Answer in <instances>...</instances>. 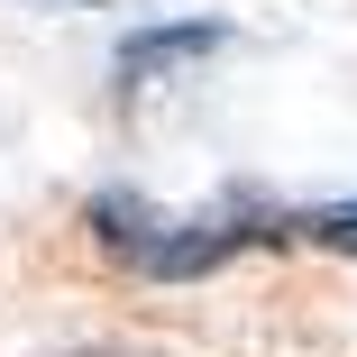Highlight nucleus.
Returning a JSON list of instances; mask_svg holds the SVG:
<instances>
[{
    "label": "nucleus",
    "instance_id": "f03ea898",
    "mask_svg": "<svg viewBox=\"0 0 357 357\" xmlns=\"http://www.w3.org/2000/svg\"><path fill=\"white\" fill-rule=\"evenodd\" d=\"M211 46H229V28H220V19L137 28V37H119V74H128V83H147V74H165V64H183V55H211Z\"/></svg>",
    "mask_w": 357,
    "mask_h": 357
},
{
    "label": "nucleus",
    "instance_id": "20e7f679",
    "mask_svg": "<svg viewBox=\"0 0 357 357\" xmlns=\"http://www.w3.org/2000/svg\"><path fill=\"white\" fill-rule=\"evenodd\" d=\"M83 10H92V0H83Z\"/></svg>",
    "mask_w": 357,
    "mask_h": 357
},
{
    "label": "nucleus",
    "instance_id": "f257e3e1",
    "mask_svg": "<svg viewBox=\"0 0 357 357\" xmlns=\"http://www.w3.org/2000/svg\"><path fill=\"white\" fill-rule=\"evenodd\" d=\"M92 229L110 257H128L137 275L156 284H192L211 266H229L248 238H275V220H192V211H156L147 192H101L92 202Z\"/></svg>",
    "mask_w": 357,
    "mask_h": 357
},
{
    "label": "nucleus",
    "instance_id": "7ed1b4c3",
    "mask_svg": "<svg viewBox=\"0 0 357 357\" xmlns=\"http://www.w3.org/2000/svg\"><path fill=\"white\" fill-rule=\"evenodd\" d=\"M294 229H303V238H321V248H357V202H330V211H303Z\"/></svg>",
    "mask_w": 357,
    "mask_h": 357
}]
</instances>
